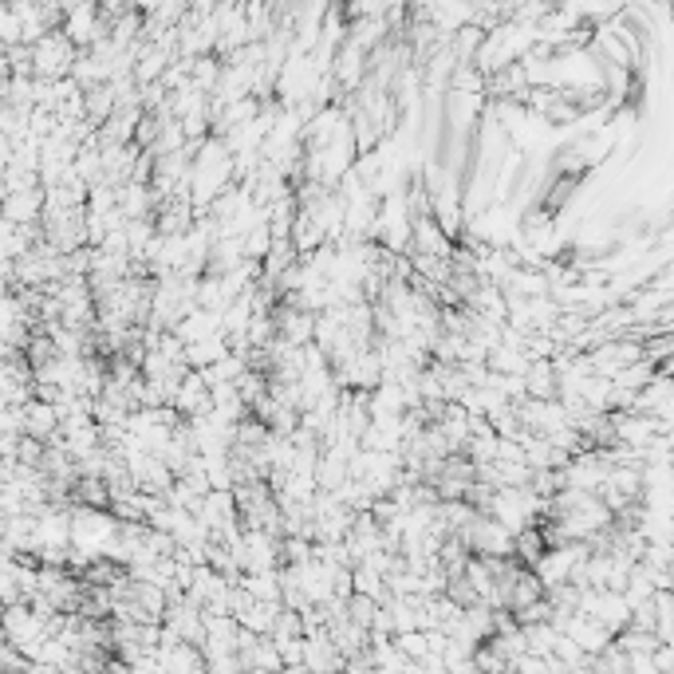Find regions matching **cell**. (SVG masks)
<instances>
[{"instance_id": "9", "label": "cell", "mask_w": 674, "mask_h": 674, "mask_svg": "<svg viewBox=\"0 0 674 674\" xmlns=\"http://www.w3.org/2000/svg\"><path fill=\"white\" fill-rule=\"evenodd\" d=\"M450 119H454V127H462V131H470L473 119H477V111H481V91H462V87H450Z\"/></svg>"}, {"instance_id": "6", "label": "cell", "mask_w": 674, "mask_h": 674, "mask_svg": "<svg viewBox=\"0 0 674 674\" xmlns=\"http://www.w3.org/2000/svg\"><path fill=\"white\" fill-rule=\"evenodd\" d=\"M233 351V343H229V336L225 332H213V336L198 339V343H190L186 347V363L190 367H198V371H205V367H213L217 359H225Z\"/></svg>"}, {"instance_id": "3", "label": "cell", "mask_w": 674, "mask_h": 674, "mask_svg": "<svg viewBox=\"0 0 674 674\" xmlns=\"http://www.w3.org/2000/svg\"><path fill=\"white\" fill-rule=\"evenodd\" d=\"M60 426H64V418H60V406L52 399L36 395V399L24 403V434H32L40 442H52L60 434Z\"/></svg>"}, {"instance_id": "4", "label": "cell", "mask_w": 674, "mask_h": 674, "mask_svg": "<svg viewBox=\"0 0 674 674\" xmlns=\"http://www.w3.org/2000/svg\"><path fill=\"white\" fill-rule=\"evenodd\" d=\"M564 631L588 651V655H600V651H607L611 643H615V631L611 627H604L600 619H592V615H584V611H572L568 615V623H564Z\"/></svg>"}, {"instance_id": "2", "label": "cell", "mask_w": 674, "mask_h": 674, "mask_svg": "<svg viewBox=\"0 0 674 674\" xmlns=\"http://www.w3.org/2000/svg\"><path fill=\"white\" fill-rule=\"evenodd\" d=\"M174 410H178L182 418H198L205 410H213V387H209L205 371H198V367L186 371V379H182L178 391H174Z\"/></svg>"}, {"instance_id": "10", "label": "cell", "mask_w": 674, "mask_h": 674, "mask_svg": "<svg viewBox=\"0 0 674 674\" xmlns=\"http://www.w3.org/2000/svg\"><path fill=\"white\" fill-rule=\"evenodd\" d=\"M0 32H4V48L24 44V16H20L16 4H4V12H0Z\"/></svg>"}, {"instance_id": "5", "label": "cell", "mask_w": 674, "mask_h": 674, "mask_svg": "<svg viewBox=\"0 0 674 674\" xmlns=\"http://www.w3.org/2000/svg\"><path fill=\"white\" fill-rule=\"evenodd\" d=\"M44 205H48V190H16L4 194V221H20V225H40L44 221Z\"/></svg>"}, {"instance_id": "7", "label": "cell", "mask_w": 674, "mask_h": 674, "mask_svg": "<svg viewBox=\"0 0 674 674\" xmlns=\"http://www.w3.org/2000/svg\"><path fill=\"white\" fill-rule=\"evenodd\" d=\"M174 332H178V339L190 347V343H198V339L213 336V332H225V328H221V312H209V308H202V304H198V308H194V312H190V316H186V320H182Z\"/></svg>"}, {"instance_id": "8", "label": "cell", "mask_w": 674, "mask_h": 674, "mask_svg": "<svg viewBox=\"0 0 674 674\" xmlns=\"http://www.w3.org/2000/svg\"><path fill=\"white\" fill-rule=\"evenodd\" d=\"M280 607H284V604L253 600V604L245 607V611H237V619H241V627H245V631H253V635H272V627H276V615H280Z\"/></svg>"}, {"instance_id": "1", "label": "cell", "mask_w": 674, "mask_h": 674, "mask_svg": "<svg viewBox=\"0 0 674 674\" xmlns=\"http://www.w3.org/2000/svg\"><path fill=\"white\" fill-rule=\"evenodd\" d=\"M79 44H71V36L64 28L48 32L44 40L32 44V75L36 79H68L75 60H79Z\"/></svg>"}]
</instances>
